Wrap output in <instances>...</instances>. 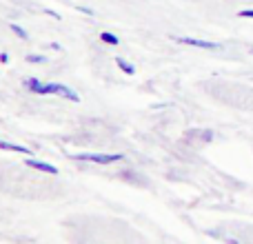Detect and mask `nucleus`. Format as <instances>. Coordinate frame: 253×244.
<instances>
[{
    "instance_id": "nucleus-1",
    "label": "nucleus",
    "mask_w": 253,
    "mask_h": 244,
    "mask_svg": "<svg viewBox=\"0 0 253 244\" xmlns=\"http://www.w3.org/2000/svg\"><path fill=\"white\" fill-rule=\"evenodd\" d=\"M36 93H38V96H58V98H65V100H69V102H80L78 93L62 82H42Z\"/></svg>"
},
{
    "instance_id": "nucleus-10",
    "label": "nucleus",
    "mask_w": 253,
    "mask_h": 244,
    "mask_svg": "<svg viewBox=\"0 0 253 244\" xmlns=\"http://www.w3.org/2000/svg\"><path fill=\"white\" fill-rule=\"evenodd\" d=\"M9 29H11L13 34H16V36H18V38H20V40H29V34H27V31L22 29L20 25H16V22H11V25H9Z\"/></svg>"
},
{
    "instance_id": "nucleus-2",
    "label": "nucleus",
    "mask_w": 253,
    "mask_h": 244,
    "mask_svg": "<svg viewBox=\"0 0 253 244\" xmlns=\"http://www.w3.org/2000/svg\"><path fill=\"white\" fill-rule=\"evenodd\" d=\"M74 160L91 162V164H116L125 160V153H74Z\"/></svg>"
},
{
    "instance_id": "nucleus-14",
    "label": "nucleus",
    "mask_w": 253,
    "mask_h": 244,
    "mask_svg": "<svg viewBox=\"0 0 253 244\" xmlns=\"http://www.w3.org/2000/svg\"><path fill=\"white\" fill-rule=\"evenodd\" d=\"M0 62H2V65H9V53L0 51Z\"/></svg>"
},
{
    "instance_id": "nucleus-5",
    "label": "nucleus",
    "mask_w": 253,
    "mask_h": 244,
    "mask_svg": "<svg viewBox=\"0 0 253 244\" xmlns=\"http://www.w3.org/2000/svg\"><path fill=\"white\" fill-rule=\"evenodd\" d=\"M0 151H13V153H20V156H34L29 147H22V144L16 142H7V140H0Z\"/></svg>"
},
{
    "instance_id": "nucleus-13",
    "label": "nucleus",
    "mask_w": 253,
    "mask_h": 244,
    "mask_svg": "<svg viewBox=\"0 0 253 244\" xmlns=\"http://www.w3.org/2000/svg\"><path fill=\"white\" fill-rule=\"evenodd\" d=\"M44 13H49V16H51L53 20H60V13H56L53 9H44Z\"/></svg>"
},
{
    "instance_id": "nucleus-15",
    "label": "nucleus",
    "mask_w": 253,
    "mask_h": 244,
    "mask_svg": "<svg viewBox=\"0 0 253 244\" xmlns=\"http://www.w3.org/2000/svg\"><path fill=\"white\" fill-rule=\"evenodd\" d=\"M49 49H53V51H62L60 42H49Z\"/></svg>"
},
{
    "instance_id": "nucleus-16",
    "label": "nucleus",
    "mask_w": 253,
    "mask_h": 244,
    "mask_svg": "<svg viewBox=\"0 0 253 244\" xmlns=\"http://www.w3.org/2000/svg\"><path fill=\"white\" fill-rule=\"evenodd\" d=\"M251 53H253V49H251Z\"/></svg>"
},
{
    "instance_id": "nucleus-7",
    "label": "nucleus",
    "mask_w": 253,
    "mask_h": 244,
    "mask_svg": "<svg viewBox=\"0 0 253 244\" xmlns=\"http://www.w3.org/2000/svg\"><path fill=\"white\" fill-rule=\"evenodd\" d=\"M116 65L120 67V71H123V74H126V76H135V67L131 65L129 60H125V58H116Z\"/></svg>"
},
{
    "instance_id": "nucleus-6",
    "label": "nucleus",
    "mask_w": 253,
    "mask_h": 244,
    "mask_svg": "<svg viewBox=\"0 0 253 244\" xmlns=\"http://www.w3.org/2000/svg\"><path fill=\"white\" fill-rule=\"evenodd\" d=\"M100 40L105 44H109V47H118L120 44V38L116 34H111V31H100Z\"/></svg>"
},
{
    "instance_id": "nucleus-4",
    "label": "nucleus",
    "mask_w": 253,
    "mask_h": 244,
    "mask_svg": "<svg viewBox=\"0 0 253 244\" xmlns=\"http://www.w3.org/2000/svg\"><path fill=\"white\" fill-rule=\"evenodd\" d=\"M25 164H27V166H31V169H36V171H42V173H49V175H58V173H60L56 164H49V162L36 160L34 156H27V158H25Z\"/></svg>"
},
{
    "instance_id": "nucleus-8",
    "label": "nucleus",
    "mask_w": 253,
    "mask_h": 244,
    "mask_svg": "<svg viewBox=\"0 0 253 244\" xmlns=\"http://www.w3.org/2000/svg\"><path fill=\"white\" fill-rule=\"evenodd\" d=\"M40 84H42V80H38V78H25V80H22V87H25L27 91H31V93L38 91Z\"/></svg>"
},
{
    "instance_id": "nucleus-9",
    "label": "nucleus",
    "mask_w": 253,
    "mask_h": 244,
    "mask_svg": "<svg viewBox=\"0 0 253 244\" xmlns=\"http://www.w3.org/2000/svg\"><path fill=\"white\" fill-rule=\"evenodd\" d=\"M25 60L31 62V65H44V62H47V56H42V53H27Z\"/></svg>"
},
{
    "instance_id": "nucleus-11",
    "label": "nucleus",
    "mask_w": 253,
    "mask_h": 244,
    "mask_svg": "<svg viewBox=\"0 0 253 244\" xmlns=\"http://www.w3.org/2000/svg\"><path fill=\"white\" fill-rule=\"evenodd\" d=\"M76 11L84 13V16H96V13H93V9H89V7H83V4H76Z\"/></svg>"
},
{
    "instance_id": "nucleus-12",
    "label": "nucleus",
    "mask_w": 253,
    "mask_h": 244,
    "mask_svg": "<svg viewBox=\"0 0 253 244\" xmlns=\"http://www.w3.org/2000/svg\"><path fill=\"white\" fill-rule=\"evenodd\" d=\"M238 16L240 18H253V9H242V11H238Z\"/></svg>"
},
{
    "instance_id": "nucleus-3",
    "label": "nucleus",
    "mask_w": 253,
    "mask_h": 244,
    "mask_svg": "<svg viewBox=\"0 0 253 244\" xmlns=\"http://www.w3.org/2000/svg\"><path fill=\"white\" fill-rule=\"evenodd\" d=\"M175 42L187 44V47H196V49H220V42H211V40H202V38H189V36H178L173 38Z\"/></svg>"
}]
</instances>
